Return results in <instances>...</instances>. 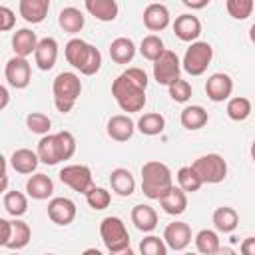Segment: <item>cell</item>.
<instances>
[{"mask_svg": "<svg viewBox=\"0 0 255 255\" xmlns=\"http://www.w3.org/2000/svg\"><path fill=\"white\" fill-rule=\"evenodd\" d=\"M110 185H112V191L118 193L120 197H129L135 191V179L131 171L126 167H116L110 173Z\"/></svg>", "mask_w": 255, "mask_h": 255, "instance_id": "25", "label": "cell"}, {"mask_svg": "<svg viewBox=\"0 0 255 255\" xmlns=\"http://www.w3.org/2000/svg\"><path fill=\"white\" fill-rule=\"evenodd\" d=\"M64 56H66L68 64H72L84 76H94L102 68V54H100V50L96 46L88 44L82 38H72L64 46Z\"/></svg>", "mask_w": 255, "mask_h": 255, "instance_id": "3", "label": "cell"}, {"mask_svg": "<svg viewBox=\"0 0 255 255\" xmlns=\"http://www.w3.org/2000/svg\"><path fill=\"white\" fill-rule=\"evenodd\" d=\"M173 32L181 42H197L201 34V22L193 14H179L173 22Z\"/></svg>", "mask_w": 255, "mask_h": 255, "instance_id": "17", "label": "cell"}, {"mask_svg": "<svg viewBox=\"0 0 255 255\" xmlns=\"http://www.w3.org/2000/svg\"><path fill=\"white\" fill-rule=\"evenodd\" d=\"M169 10L165 4H159V2H151L145 6L143 10V24L149 32H161L169 26Z\"/></svg>", "mask_w": 255, "mask_h": 255, "instance_id": "16", "label": "cell"}, {"mask_svg": "<svg viewBox=\"0 0 255 255\" xmlns=\"http://www.w3.org/2000/svg\"><path fill=\"white\" fill-rule=\"evenodd\" d=\"M225 112H227L229 120H233V122H245V120L251 116L253 108H251V102H249L247 98L235 96V98H229V100H227Z\"/></svg>", "mask_w": 255, "mask_h": 255, "instance_id": "34", "label": "cell"}, {"mask_svg": "<svg viewBox=\"0 0 255 255\" xmlns=\"http://www.w3.org/2000/svg\"><path fill=\"white\" fill-rule=\"evenodd\" d=\"M191 94H193V90H191V84L187 80H181L179 78L177 82H173L169 86V98L173 102H177V104H185L191 98Z\"/></svg>", "mask_w": 255, "mask_h": 255, "instance_id": "42", "label": "cell"}, {"mask_svg": "<svg viewBox=\"0 0 255 255\" xmlns=\"http://www.w3.org/2000/svg\"><path fill=\"white\" fill-rule=\"evenodd\" d=\"M163 241L173 251H183L191 243V227L185 221H171L163 229Z\"/></svg>", "mask_w": 255, "mask_h": 255, "instance_id": "15", "label": "cell"}, {"mask_svg": "<svg viewBox=\"0 0 255 255\" xmlns=\"http://www.w3.org/2000/svg\"><path fill=\"white\" fill-rule=\"evenodd\" d=\"M76 203L70 197H52L48 201V217L56 223V225H70L76 219Z\"/></svg>", "mask_w": 255, "mask_h": 255, "instance_id": "13", "label": "cell"}, {"mask_svg": "<svg viewBox=\"0 0 255 255\" xmlns=\"http://www.w3.org/2000/svg\"><path fill=\"white\" fill-rule=\"evenodd\" d=\"M183 255H199V253H191V251H187V253H183Z\"/></svg>", "mask_w": 255, "mask_h": 255, "instance_id": "53", "label": "cell"}, {"mask_svg": "<svg viewBox=\"0 0 255 255\" xmlns=\"http://www.w3.org/2000/svg\"><path fill=\"white\" fill-rule=\"evenodd\" d=\"M135 56V44L126 38V36H120L116 40H112L110 44V58L116 62V64H129Z\"/></svg>", "mask_w": 255, "mask_h": 255, "instance_id": "31", "label": "cell"}, {"mask_svg": "<svg viewBox=\"0 0 255 255\" xmlns=\"http://www.w3.org/2000/svg\"><path fill=\"white\" fill-rule=\"evenodd\" d=\"M159 205H161V209H163L165 213H169V215H181V213L187 209V193H185L179 185H177V187L173 185V187L169 189V193L159 199Z\"/></svg>", "mask_w": 255, "mask_h": 255, "instance_id": "28", "label": "cell"}, {"mask_svg": "<svg viewBox=\"0 0 255 255\" xmlns=\"http://www.w3.org/2000/svg\"><path fill=\"white\" fill-rule=\"evenodd\" d=\"M249 40L255 44V24H251V28H249Z\"/></svg>", "mask_w": 255, "mask_h": 255, "instance_id": "51", "label": "cell"}, {"mask_svg": "<svg viewBox=\"0 0 255 255\" xmlns=\"http://www.w3.org/2000/svg\"><path fill=\"white\" fill-rule=\"evenodd\" d=\"M56 60H58V42H56L54 38H50V36H48V38H42V40L38 42L36 52H34V62H36V66H38L42 72H48V70L54 68Z\"/></svg>", "mask_w": 255, "mask_h": 255, "instance_id": "19", "label": "cell"}, {"mask_svg": "<svg viewBox=\"0 0 255 255\" xmlns=\"http://www.w3.org/2000/svg\"><path fill=\"white\" fill-rule=\"evenodd\" d=\"M241 255H255V237H245L239 245Z\"/></svg>", "mask_w": 255, "mask_h": 255, "instance_id": "45", "label": "cell"}, {"mask_svg": "<svg viewBox=\"0 0 255 255\" xmlns=\"http://www.w3.org/2000/svg\"><path fill=\"white\" fill-rule=\"evenodd\" d=\"M46 255H56V253H46Z\"/></svg>", "mask_w": 255, "mask_h": 255, "instance_id": "54", "label": "cell"}, {"mask_svg": "<svg viewBox=\"0 0 255 255\" xmlns=\"http://www.w3.org/2000/svg\"><path fill=\"white\" fill-rule=\"evenodd\" d=\"M60 181L68 187H72L74 191L78 193H88L92 187H94V175H92V169L84 163H70V165H64L60 169Z\"/></svg>", "mask_w": 255, "mask_h": 255, "instance_id": "10", "label": "cell"}, {"mask_svg": "<svg viewBox=\"0 0 255 255\" xmlns=\"http://www.w3.org/2000/svg\"><path fill=\"white\" fill-rule=\"evenodd\" d=\"M82 255H104L100 249H96V247H90V249H86Z\"/></svg>", "mask_w": 255, "mask_h": 255, "instance_id": "49", "label": "cell"}, {"mask_svg": "<svg viewBox=\"0 0 255 255\" xmlns=\"http://www.w3.org/2000/svg\"><path fill=\"white\" fill-rule=\"evenodd\" d=\"M179 122L185 129L195 131V129H201L209 122V114L201 106H185L179 114Z\"/></svg>", "mask_w": 255, "mask_h": 255, "instance_id": "30", "label": "cell"}, {"mask_svg": "<svg viewBox=\"0 0 255 255\" xmlns=\"http://www.w3.org/2000/svg\"><path fill=\"white\" fill-rule=\"evenodd\" d=\"M26 193L28 197L32 199H38V201H44L48 197H52L54 193V181L50 175L46 173H34L28 177L26 181Z\"/></svg>", "mask_w": 255, "mask_h": 255, "instance_id": "21", "label": "cell"}, {"mask_svg": "<svg viewBox=\"0 0 255 255\" xmlns=\"http://www.w3.org/2000/svg\"><path fill=\"white\" fill-rule=\"evenodd\" d=\"M131 223L139 231L149 233V231H153L157 227V211L147 203H137L131 209Z\"/></svg>", "mask_w": 255, "mask_h": 255, "instance_id": "24", "label": "cell"}, {"mask_svg": "<svg viewBox=\"0 0 255 255\" xmlns=\"http://www.w3.org/2000/svg\"><path fill=\"white\" fill-rule=\"evenodd\" d=\"M195 247H197V253L199 255H213L219 247H221V243H219V235H217V231H213V229H201L197 235H195Z\"/></svg>", "mask_w": 255, "mask_h": 255, "instance_id": "35", "label": "cell"}, {"mask_svg": "<svg viewBox=\"0 0 255 255\" xmlns=\"http://www.w3.org/2000/svg\"><path fill=\"white\" fill-rule=\"evenodd\" d=\"M4 78L16 90L28 88V84L32 80V66H30V62L26 58H20V56L10 58L6 62V66H4Z\"/></svg>", "mask_w": 255, "mask_h": 255, "instance_id": "12", "label": "cell"}, {"mask_svg": "<svg viewBox=\"0 0 255 255\" xmlns=\"http://www.w3.org/2000/svg\"><path fill=\"white\" fill-rule=\"evenodd\" d=\"M86 201H88V205L92 207V209H96V211H102V209H106L110 203H112V193L106 189V187H92L88 193H86Z\"/></svg>", "mask_w": 255, "mask_h": 255, "instance_id": "40", "label": "cell"}, {"mask_svg": "<svg viewBox=\"0 0 255 255\" xmlns=\"http://www.w3.org/2000/svg\"><path fill=\"white\" fill-rule=\"evenodd\" d=\"M231 92H233V80H231L229 74L215 72V74H211V76L207 78V82H205V94H207V98H209L211 102H215V104L229 100Z\"/></svg>", "mask_w": 255, "mask_h": 255, "instance_id": "14", "label": "cell"}, {"mask_svg": "<svg viewBox=\"0 0 255 255\" xmlns=\"http://www.w3.org/2000/svg\"><path fill=\"white\" fill-rule=\"evenodd\" d=\"M0 229H2V235H0V245L2 247H8V249H24L30 239H32V229L26 221L22 219H0Z\"/></svg>", "mask_w": 255, "mask_h": 255, "instance_id": "8", "label": "cell"}, {"mask_svg": "<svg viewBox=\"0 0 255 255\" xmlns=\"http://www.w3.org/2000/svg\"><path fill=\"white\" fill-rule=\"evenodd\" d=\"M183 6H187V8H191V10H199V8H205V6H209V0H201V2L183 0Z\"/></svg>", "mask_w": 255, "mask_h": 255, "instance_id": "46", "label": "cell"}, {"mask_svg": "<svg viewBox=\"0 0 255 255\" xmlns=\"http://www.w3.org/2000/svg\"><path fill=\"white\" fill-rule=\"evenodd\" d=\"M2 205H4V209H6L8 215H12V217L18 219V217H22V215L28 211V197H26L22 191L12 189V191H6V193H4Z\"/></svg>", "mask_w": 255, "mask_h": 255, "instance_id": "32", "label": "cell"}, {"mask_svg": "<svg viewBox=\"0 0 255 255\" xmlns=\"http://www.w3.org/2000/svg\"><path fill=\"white\" fill-rule=\"evenodd\" d=\"M38 42H40V40H38L36 32H32L30 28H20V30H16L14 36H12V50H14L16 56L28 58L30 54L36 52Z\"/></svg>", "mask_w": 255, "mask_h": 255, "instance_id": "22", "label": "cell"}, {"mask_svg": "<svg viewBox=\"0 0 255 255\" xmlns=\"http://www.w3.org/2000/svg\"><path fill=\"white\" fill-rule=\"evenodd\" d=\"M10 255H18V253H10Z\"/></svg>", "mask_w": 255, "mask_h": 255, "instance_id": "55", "label": "cell"}, {"mask_svg": "<svg viewBox=\"0 0 255 255\" xmlns=\"http://www.w3.org/2000/svg\"><path fill=\"white\" fill-rule=\"evenodd\" d=\"M128 78H131L135 84H139V86H143V88H147V74L141 70V68H128L126 72H124Z\"/></svg>", "mask_w": 255, "mask_h": 255, "instance_id": "44", "label": "cell"}, {"mask_svg": "<svg viewBox=\"0 0 255 255\" xmlns=\"http://www.w3.org/2000/svg\"><path fill=\"white\" fill-rule=\"evenodd\" d=\"M36 153L42 163L46 165H56L60 161L70 159L76 153V137L72 131H58V133H48L40 137Z\"/></svg>", "mask_w": 255, "mask_h": 255, "instance_id": "1", "label": "cell"}, {"mask_svg": "<svg viewBox=\"0 0 255 255\" xmlns=\"http://www.w3.org/2000/svg\"><path fill=\"white\" fill-rule=\"evenodd\" d=\"M110 255H135V253L131 251V247H128V249H124V251H118V253H110Z\"/></svg>", "mask_w": 255, "mask_h": 255, "instance_id": "50", "label": "cell"}, {"mask_svg": "<svg viewBox=\"0 0 255 255\" xmlns=\"http://www.w3.org/2000/svg\"><path fill=\"white\" fill-rule=\"evenodd\" d=\"M14 24H16L14 12L8 6H0V30L2 32H8V30L14 28Z\"/></svg>", "mask_w": 255, "mask_h": 255, "instance_id": "43", "label": "cell"}, {"mask_svg": "<svg viewBox=\"0 0 255 255\" xmlns=\"http://www.w3.org/2000/svg\"><path fill=\"white\" fill-rule=\"evenodd\" d=\"M191 167L197 171L203 183H221L227 177V161L219 153H205L199 155Z\"/></svg>", "mask_w": 255, "mask_h": 255, "instance_id": "9", "label": "cell"}, {"mask_svg": "<svg viewBox=\"0 0 255 255\" xmlns=\"http://www.w3.org/2000/svg\"><path fill=\"white\" fill-rule=\"evenodd\" d=\"M213 60V48L209 42H193L185 54H183V60H181V68L189 74V76H201L205 74L207 66L211 64Z\"/></svg>", "mask_w": 255, "mask_h": 255, "instance_id": "7", "label": "cell"}, {"mask_svg": "<svg viewBox=\"0 0 255 255\" xmlns=\"http://www.w3.org/2000/svg\"><path fill=\"white\" fill-rule=\"evenodd\" d=\"M249 151H251V159L255 161V139H253V143H251V149H249Z\"/></svg>", "mask_w": 255, "mask_h": 255, "instance_id": "52", "label": "cell"}, {"mask_svg": "<svg viewBox=\"0 0 255 255\" xmlns=\"http://www.w3.org/2000/svg\"><path fill=\"white\" fill-rule=\"evenodd\" d=\"M171 187H173V175L165 163L151 159L141 165V191L147 199L159 201L163 195L169 193Z\"/></svg>", "mask_w": 255, "mask_h": 255, "instance_id": "2", "label": "cell"}, {"mask_svg": "<svg viewBox=\"0 0 255 255\" xmlns=\"http://www.w3.org/2000/svg\"><path fill=\"white\" fill-rule=\"evenodd\" d=\"M52 94H54V106L58 112L68 114L76 106L80 94H82V80L74 72H60L54 78L52 84Z\"/></svg>", "mask_w": 255, "mask_h": 255, "instance_id": "5", "label": "cell"}, {"mask_svg": "<svg viewBox=\"0 0 255 255\" xmlns=\"http://www.w3.org/2000/svg\"><path fill=\"white\" fill-rule=\"evenodd\" d=\"M50 0H20L18 12L28 24H40L48 16Z\"/></svg>", "mask_w": 255, "mask_h": 255, "instance_id": "20", "label": "cell"}, {"mask_svg": "<svg viewBox=\"0 0 255 255\" xmlns=\"http://www.w3.org/2000/svg\"><path fill=\"white\" fill-rule=\"evenodd\" d=\"M135 128L143 133V135H159L163 129H165V118L161 116V114H157V112H147V114H143L139 120H137V124H135Z\"/></svg>", "mask_w": 255, "mask_h": 255, "instance_id": "33", "label": "cell"}, {"mask_svg": "<svg viewBox=\"0 0 255 255\" xmlns=\"http://www.w3.org/2000/svg\"><path fill=\"white\" fill-rule=\"evenodd\" d=\"M179 74H181V60L173 50H165L159 56V60L153 62V80L161 86L169 88L173 82L179 80Z\"/></svg>", "mask_w": 255, "mask_h": 255, "instance_id": "11", "label": "cell"}, {"mask_svg": "<svg viewBox=\"0 0 255 255\" xmlns=\"http://www.w3.org/2000/svg\"><path fill=\"white\" fill-rule=\"evenodd\" d=\"M106 131L108 135L114 139V141H128L131 139L133 131H135V124L129 116L126 114H116L108 120V126H106Z\"/></svg>", "mask_w": 255, "mask_h": 255, "instance_id": "18", "label": "cell"}, {"mask_svg": "<svg viewBox=\"0 0 255 255\" xmlns=\"http://www.w3.org/2000/svg\"><path fill=\"white\" fill-rule=\"evenodd\" d=\"M26 128L32 131V133H38V135H48L50 133V128H52V120L42 114V112H30L26 116Z\"/></svg>", "mask_w": 255, "mask_h": 255, "instance_id": "38", "label": "cell"}, {"mask_svg": "<svg viewBox=\"0 0 255 255\" xmlns=\"http://www.w3.org/2000/svg\"><path fill=\"white\" fill-rule=\"evenodd\" d=\"M213 255H237V253H235L231 247H219V249H217Z\"/></svg>", "mask_w": 255, "mask_h": 255, "instance_id": "48", "label": "cell"}, {"mask_svg": "<svg viewBox=\"0 0 255 255\" xmlns=\"http://www.w3.org/2000/svg\"><path fill=\"white\" fill-rule=\"evenodd\" d=\"M139 253L141 255H167V245L163 237L159 239L157 235H147L139 241Z\"/></svg>", "mask_w": 255, "mask_h": 255, "instance_id": "41", "label": "cell"}, {"mask_svg": "<svg viewBox=\"0 0 255 255\" xmlns=\"http://www.w3.org/2000/svg\"><path fill=\"white\" fill-rule=\"evenodd\" d=\"M112 96H114L116 104L124 112H128V114L141 112L143 106H145V88L139 86V84H135L124 72L114 80V84H112Z\"/></svg>", "mask_w": 255, "mask_h": 255, "instance_id": "4", "label": "cell"}, {"mask_svg": "<svg viewBox=\"0 0 255 255\" xmlns=\"http://www.w3.org/2000/svg\"><path fill=\"white\" fill-rule=\"evenodd\" d=\"M58 24H60V28H62L64 32H68V34H78V32L84 28V24H86V16L82 14L80 8H76V6H66V8H62L60 14H58Z\"/></svg>", "mask_w": 255, "mask_h": 255, "instance_id": "27", "label": "cell"}, {"mask_svg": "<svg viewBox=\"0 0 255 255\" xmlns=\"http://www.w3.org/2000/svg\"><path fill=\"white\" fill-rule=\"evenodd\" d=\"M10 165L14 167V171L18 173H24V175H30L36 171L38 163H40V157L36 151L28 149V147H20V149H14V153L10 155Z\"/></svg>", "mask_w": 255, "mask_h": 255, "instance_id": "23", "label": "cell"}, {"mask_svg": "<svg viewBox=\"0 0 255 255\" xmlns=\"http://www.w3.org/2000/svg\"><path fill=\"white\" fill-rule=\"evenodd\" d=\"M177 185L187 193V191H197L201 185H203V181H201V177L197 175V171L191 167V165H183V167H179L177 169Z\"/></svg>", "mask_w": 255, "mask_h": 255, "instance_id": "37", "label": "cell"}, {"mask_svg": "<svg viewBox=\"0 0 255 255\" xmlns=\"http://www.w3.org/2000/svg\"><path fill=\"white\" fill-rule=\"evenodd\" d=\"M225 8L233 20H247L255 8V2L253 0H227Z\"/></svg>", "mask_w": 255, "mask_h": 255, "instance_id": "39", "label": "cell"}, {"mask_svg": "<svg viewBox=\"0 0 255 255\" xmlns=\"http://www.w3.org/2000/svg\"><path fill=\"white\" fill-rule=\"evenodd\" d=\"M100 235H102V241L110 253H118V251H124L129 247V233L126 229V223L116 215L102 219Z\"/></svg>", "mask_w": 255, "mask_h": 255, "instance_id": "6", "label": "cell"}, {"mask_svg": "<svg viewBox=\"0 0 255 255\" xmlns=\"http://www.w3.org/2000/svg\"><path fill=\"white\" fill-rule=\"evenodd\" d=\"M0 96H2V102H0V110H6V106H8V100H10V96H8V88H6V86H2V88H0Z\"/></svg>", "mask_w": 255, "mask_h": 255, "instance_id": "47", "label": "cell"}, {"mask_svg": "<svg viewBox=\"0 0 255 255\" xmlns=\"http://www.w3.org/2000/svg\"><path fill=\"white\" fill-rule=\"evenodd\" d=\"M165 50H167V48L163 46V40H161L157 34H147V36L141 40V44H139V54H141L145 60H149V62L159 60V56H161Z\"/></svg>", "mask_w": 255, "mask_h": 255, "instance_id": "36", "label": "cell"}, {"mask_svg": "<svg viewBox=\"0 0 255 255\" xmlns=\"http://www.w3.org/2000/svg\"><path fill=\"white\" fill-rule=\"evenodd\" d=\"M213 227L219 231V233H233L239 225V213L229 207V205H223V207H217L213 211Z\"/></svg>", "mask_w": 255, "mask_h": 255, "instance_id": "29", "label": "cell"}, {"mask_svg": "<svg viewBox=\"0 0 255 255\" xmlns=\"http://www.w3.org/2000/svg\"><path fill=\"white\" fill-rule=\"evenodd\" d=\"M84 8L100 22H112L118 18V2L116 0H86Z\"/></svg>", "mask_w": 255, "mask_h": 255, "instance_id": "26", "label": "cell"}]
</instances>
